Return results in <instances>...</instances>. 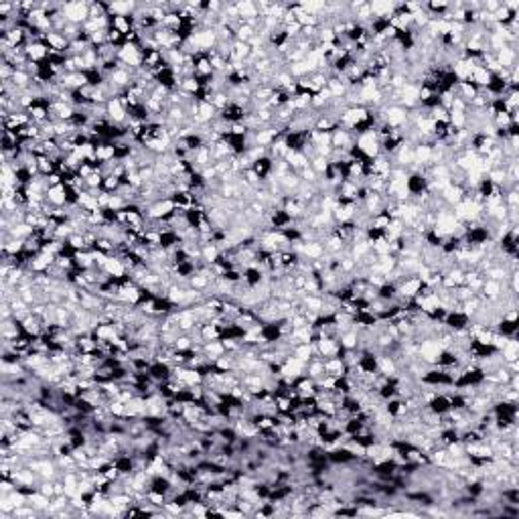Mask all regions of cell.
<instances>
[{"mask_svg": "<svg viewBox=\"0 0 519 519\" xmlns=\"http://www.w3.org/2000/svg\"><path fill=\"white\" fill-rule=\"evenodd\" d=\"M10 480H12V478H10ZM10 480H8V478H4V480H2V485H0V487H2V493H10V491H14V487H12V483H10Z\"/></svg>", "mask_w": 519, "mask_h": 519, "instance_id": "8fae6325", "label": "cell"}, {"mask_svg": "<svg viewBox=\"0 0 519 519\" xmlns=\"http://www.w3.org/2000/svg\"><path fill=\"white\" fill-rule=\"evenodd\" d=\"M328 158H324V156H314L312 158V162H310V166L316 170V172H326V168H328Z\"/></svg>", "mask_w": 519, "mask_h": 519, "instance_id": "30bf717a", "label": "cell"}, {"mask_svg": "<svg viewBox=\"0 0 519 519\" xmlns=\"http://www.w3.org/2000/svg\"><path fill=\"white\" fill-rule=\"evenodd\" d=\"M495 59H497V63H499L501 69H513V67H515V65H513V61H515V51H513L509 45L501 47V49L497 51Z\"/></svg>", "mask_w": 519, "mask_h": 519, "instance_id": "5b68a950", "label": "cell"}, {"mask_svg": "<svg viewBox=\"0 0 519 519\" xmlns=\"http://www.w3.org/2000/svg\"><path fill=\"white\" fill-rule=\"evenodd\" d=\"M47 203L49 205H55V207H61L67 203V191L63 184H55V187H49L47 189V195H45Z\"/></svg>", "mask_w": 519, "mask_h": 519, "instance_id": "3957f363", "label": "cell"}, {"mask_svg": "<svg viewBox=\"0 0 519 519\" xmlns=\"http://www.w3.org/2000/svg\"><path fill=\"white\" fill-rule=\"evenodd\" d=\"M65 18L73 24H83L89 20V2H67L61 4Z\"/></svg>", "mask_w": 519, "mask_h": 519, "instance_id": "6da1fadb", "label": "cell"}, {"mask_svg": "<svg viewBox=\"0 0 519 519\" xmlns=\"http://www.w3.org/2000/svg\"><path fill=\"white\" fill-rule=\"evenodd\" d=\"M193 513L203 517V515H207V509H205V507H201V505H195V507H193Z\"/></svg>", "mask_w": 519, "mask_h": 519, "instance_id": "7c38bea8", "label": "cell"}, {"mask_svg": "<svg viewBox=\"0 0 519 519\" xmlns=\"http://www.w3.org/2000/svg\"><path fill=\"white\" fill-rule=\"evenodd\" d=\"M501 351H503V361H507V363L517 361V357H519V343L515 339H509L507 345Z\"/></svg>", "mask_w": 519, "mask_h": 519, "instance_id": "52a82bcc", "label": "cell"}, {"mask_svg": "<svg viewBox=\"0 0 519 519\" xmlns=\"http://www.w3.org/2000/svg\"><path fill=\"white\" fill-rule=\"evenodd\" d=\"M483 294L487 300H497L501 298V284L497 280H487L483 282Z\"/></svg>", "mask_w": 519, "mask_h": 519, "instance_id": "8992f818", "label": "cell"}, {"mask_svg": "<svg viewBox=\"0 0 519 519\" xmlns=\"http://www.w3.org/2000/svg\"><path fill=\"white\" fill-rule=\"evenodd\" d=\"M103 270H105L112 278H116V280H118V278H124L126 272H128L126 266H124V262H122L118 255H109V257L105 260V264H103Z\"/></svg>", "mask_w": 519, "mask_h": 519, "instance_id": "277c9868", "label": "cell"}, {"mask_svg": "<svg viewBox=\"0 0 519 519\" xmlns=\"http://www.w3.org/2000/svg\"><path fill=\"white\" fill-rule=\"evenodd\" d=\"M105 116H107L114 124L126 122L128 112H126V107L122 105V99H120V97H109V99L105 101Z\"/></svg>", "mask_w": 519, "mask_h": 519, "instance_id": "7a4b0ae2", "label": "cell"}, {"mask_svg": "<svg viewBox=\"0 0 519 519\" xmlns=\"http://www.w3.org/2000/svg\"><path fill=\"white\" fill-rule=\"evenodd\" d=\"M472 81H474L476 85H487V87H489V83L493 81L491 71H487L483 65H478V67L472 71Z\"/></svg>", "mask_w": 519, "mask_h": 519, "instance_id": "9c48e42d", "label": "cell"}, {"mask_svg": "<svg viewBox=\"0 0 519 519\" xmlns=\"http://www.w3.org/2000/svg\"><path fill=\"white\" fill-rule=\"evenodd\" d=\"M116 156V146L114 144H101L95 148V160H101V162H107V160H114Z\"/></svg>", "mask_w": 519, "mask_h": 519, "instance_id": "ba28073f", "label": "cell"}]
</instances>
